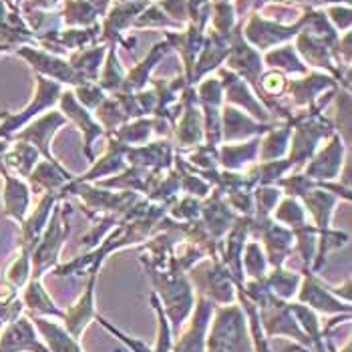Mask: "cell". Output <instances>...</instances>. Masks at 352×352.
Instances as JSON below:
<instances>
[{
	"mask_svg": "<svg viewBox=\"0 0 352 352\" xmlns=\"http://www.w3.org/2000/svg\"><path fill=\"white\" fill-rule=\"evenodd\" d=\"M67 236H69V228H65V223L60 221V210H54L49 230L45 232V236H41L38 244L34 245V258H32L34 274H32V278L41 280L43 272L49 270L56 262L58 250H60Z\"/></svg>",
	"mask_w": 352,
	"mask_h": 352,
	"instance_id": "1",
	"label": "cell"
},
{
	"mask_svg": "<svg viewBox=\"0 0 352 352\" xmlns=\"http://www.w3.org/2000/svg\"><path fill=\"white\" fill-rule=\"evenodd\" d=\"M49 352L34 336V328L28 318H16L8 322L0 336V352Z\"/></svg>",
	"mask_w": 352,
	"mask_h": 352,
	"instance_id": "2",
	"label": "cell"
},
{
	"mask_svg": "<svg viewBox=\"0 0 352 352\" xmlns=\"http://www.w3.org/2000/svg\"><path fill=\"white\" fill-rule=\"evenodd\" d=\"M95 316H97V312H95V274H91L89 286L85 288V292L79 296V300L71 306V310L63 314V320L67 324L69 334L79 340V336L85 332L89 320Z\"/></svg>",
	"mask_w": 352,
	"mask_h": 352,
	"instance_id": "3",
	"label": "cell"
},
{
	"mask_svg": "<svg viewBox=\"0 0 352 352\" xmlns=\"http://www.w3.org/2000/svg\"><path fill=\"white\" fill-rule=\"evenodd\" d=\"M212 310H214V306L208 300H199V306L195 310L191 326L186 330V334L177 340V344L171 346V351L204 352V349H206V332H208V322H210Z\"/></svg>",
	"mask_w": 352,
	"mask_h": 352,
	"instance_id": "4",
	"label": "cell"
},
{
	"mask_svg": "<svg viewBox=\"0 0 352 352\" xmlns=\"http://www.w3.org/2000/svg\"><path fill=\"white\" fill-rule=\"evenodd\" d=\"M300 302H308L312 308L320 310V312H351L349 302H340L334 298L332 290L324 288L316 278H306L302 290L298 292Z\"/></svg>",
	"mask_w": 352,
	"mask_h": 352,
	"instance_id": "5",
	"label": "cell"
},
{
	"mask_svg": "<svg viewBox=\"0 0 352 352\" xmlns=\"http://www.w3.org/2000/svg\"><path fill=\"white\" fill-rule=\"evenodd\" d=\"M340 167H342V141L340 137L334 135L332 141L326 145L324 151L310 163L306 173L314 179H332L338 175Z\"/></svg>",
	"mask_w": 352,
	"mask_h": 352,
	"instance_id": "6",
	"label": "cell"
},
{
	"mask_svg": "<svg viewBox=\"0 0 352 352\" xmlns=\"http://www.w3.org/2000/svg\"><path fill=\"white\" fill-rule=\"evenodd\" d=\"M34 324L45 334V340L49 344V351L53 352H82L79 346V340L69 334L67 328H63L56 322L45 320V318H34Z\"/></svg>",
	"mask_w": 352,
	"mask_h": 352,
	"instance_id": "7",
	"label": "cell"
},
{
	"mask_svg": "<svg viewBox=\"0 0 352 352\" xmlns=\"http://www.w3.org/2000/svg\"><path fill=\"white\" fill-rule=\"evenodd\" d=\"M23 302L27 304V308L34 310L36 314H43V316L63 318V314H65V312H60V310L54 306V302L51 300V296H49L47 290L43 288L41 280H36V278H32V280L28 282Z\"/></svg>",
	"mask_w": 352,
	"mask_h": 352,
	"instance_id": "8",
	"label": "cell"
},
{
	"mask_svg": "<svg viewBox=\"0 0 352 352\" xmlns=\"http://www.w3.org/2000/svg\"><path fill=\"white\" fill-rule=\"evenodd\" d=\"M4 177H6V190H4L6 214L16 219H23L28 208V188L23 182L12 179L10 175H4Z\"/></svg>",
	"mask_w": 352,
	"mask_h": 352,
	"instance_id": "9",
	"label": "cell"
},
{
	"mask_svg": "<svg viewBox=\"0 0 352 352\" xmlns=\"http://www.w3.org/2000/svg\"><path fill=\"white\" fill-rule=\"evenodd\" d=\"M306 204H308L312 216L316 219L318 228L322 232H328V223H330V216H332V208L336 204V197H332L326 191H310L306 195Z\"/></svg>",
	"mask_w": 352,
	"mask_h": 352,
	"instance_id": "10",
	"label": "cell"
},
{
	"mask_svg": "<svg viewBox=\"0 0 352 352\" xmlns=\"http://www.w3.org/2000/svg\"><path fill=\"white\" fill-rule=\"evenodd\" d=\"M256 153H258V141H252L245 145H226L219 153V162L228 169H240L250 160H254Z\"/></svg>",
	"mask_w": 352,
	"mask_h": 352,
	"instance_id": "11",
	"label": "cell"
},
{
	"mask_svg": "<svg viewBox=\"0 0 352 352\" xmlns=\"http://www.w3.org/2000/svg\"><path fill=\"white\" fill-rule=\"evenodd\" d=\"M300 276L298 274H290V272H282L278 268V272H274L270 278L266 280V286L272 294L280 296V298H290L296 294L298 288Z\"/></svg>",
	"mask_w": 352,
	"mask_h": 352,
	"instance_id": "12",
	"label": "cell"
},
{
	"mask_svg": "<svg viewBox=\"0 0 352 352\" xmlns=\"http://www.w3.org/2000/svg\"><path fill=\"white\" fill-rule=\"evenodd\" d=\"M244 264H245V272H248L252 278H256V280H264V276H266V268H268V260H266V256L262 254L260 245L256 244V242L248 244V248H245Z\"/></svg>",
	"mask_w": 352,
	"mask_h": 352,
	"instance_id": "13",
	"label": "cell"
},
{
	"mask_svg": "<svg viewBox=\"0 0 352 352\" xmlns=\"http://www.w3.org/2000/svg\"><path fill=\"white\" fill-rule=\"evenodd\" d=\"M38 157V149L32 147V145H16L14 151L8 155V165L10 167H16L23 175H28L30 169L34 167Z\"/></svg>",
	"mask_w": 352,
	"mask_h": 352,
	"instance_id": "14",
	"label": "cell"
},
{
	"mask_svg": "<svg viewBox=\"0 0 352 352\" xmlns=\"http://www.w3.org/2000/svg\"><path fill=\"white\" fill-rule=\"evenodd\" d=\"M276 217H278L280 221H284V223L292 226V228H300V226H304V210L300 208V204L296 201V199H286V201L280 206V210H278Z\"/></svg>",
	"mask_w": 352,
	"mask_h": 352,
	"instance_id": "15",
	"label": "cell"
},
{
	"mask_svg": "<svg viewBox=\"0 0 352 352\" xmlns=\"http://www.w3.org/2000/svg\"><path fill=\"white\" fill-rule=\"evenodd\" d=\"M2 151H4V143H0V153H2ZM0 169H2V167H0Z\"/></svg>",
	"mask_w": 352,
	"mask_h": 352,
	"instance_id": "16",
	"label": "cell"
}]
</instances>
